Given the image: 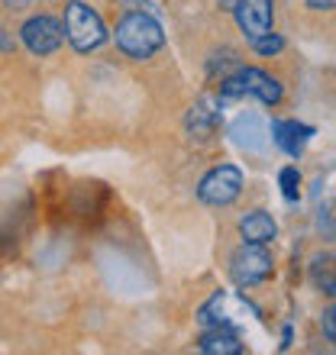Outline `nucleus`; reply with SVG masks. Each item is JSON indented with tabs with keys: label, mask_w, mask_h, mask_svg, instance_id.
Instances as JSON below:
<instances>
[{
	"label": "nucleus",
	"mask_w": 336,
	"mask_h": 355,
	"mask_svg": "<svg viewBox=\"0 0 336 355\" xmlns=\"http://www.w3.org/2000/svg\"><path fill=\"white\" fill-rule=\"evenodd\" d=\"M117 49H120L126 58H152L165 42V33H162L159 19L149 17V13H126V17L117 23Z\"/></svg>",
	"instance_id": "f257e3e1"
},
{
	"label": "nucleus",
	"mask_w": 336,
	"mask_h": 355,
	"mask_svg": "<svg viewBox=\"0 0 336 355\" xmlns=\"http://www.w3.org/2000/svg\"><path fill=\"white\" fill-rule=\"evenodd\" d=\"M65 39L75 46V52H94L97 46H103V39H107V26H103L101 13L81 0H72L65 7Z\"/></svg>",
	"instance_id": "f03ea898"
},
{
	"label": "nucleus",
	"mask_w": 336,
	"mask_h": 355,
	"mask_svg": "<svg viewBox=\"0 0 336 355\" xmlns=\"http://www.w3.org/2000/svg\"><path fill=\"white\" fill-rule=\"evenodd\" d=\"M220 94L224 97H259L262 103L275 107L285 97V87L259 68H236L226 78H220Z\"/></svg>",
	"instance_id": "7ed1b4c3"
},
{
	"label": "nucleus",
	"mask_w": 336,
	"mask_h": 355,
	"mask_svg": "<svg viewBox=\"0 0 336 355\" xmlns=\"http://www.w3.org/2000/svg\"><path fill=\"white\" fill-rule=\"evenodd\" d=\"M243 194V171L236 165H220V168L207 171L197 184V197L210 207H226Z\"/></svg>",
	"instance_id": "20e7f679"
},
{
	"label": "nucleus",
	"mask_w": 336,
	"mask_h": 355,
	"mask_svg": "<svg viewBox=\"0 0 336 355\" xmlns=\"http://www.w3.org/2000/svg\"><path fill=\"white\" fill-rule=\"evenodd\" d=\"M271 268H275L271 255L265 252V245H255V243H243L233 252V259H230V275H233V281L240 288H252V284L265 281L271 275Z\"/></svg>",
	"instance_id": "39448f33"
},
{
	"label": "nucleus",
	"mask_w": 336,
	"mask_h": 355,
	"mask_svg": "<svg viewBox=\"0 0 336 355\" xmlns=\"http://www.w3.org/2000/svg\"><path fill=\"white\" fill-rule=\"evenodd\" d=\"M19 39H23V46L33 52V55H52L62 49L65 42V29L58 23L56 17H49V13H39V17H29L19 29Z\"/></svg>",
	"instance_id": "423d86ee"
},
{
	"label": "nucleus",
	"mask_w": 336,
	"mask_h": 355,
	"mask_svg": "<svg viewBox=\"0 0 336 355\" xmlns=\"http://www.w3.org/2000/svg\"><path fill=\"white\" fill-rule=\"evenodd\" d=\"M236 23L246 33L249 42L262 39L265 33H271V19H275V0H236Z\"/></svg>",
	"instance_id": "0eeeda50"
},
{
	"label": "nucleus",
	"mask_w": 336,
	"mask_h": 355,
	"mask_svg": "<svg viewBox=\"0 0 336 355\" xmlns=\"http://www.w3.org/2000/svg\"><path fill=\"white\" fill-rule=\"evenodd\" d=\"M240 236H243L246 243H255V245H269L275 236H278V226L271 220L265 210H252L240 220Z\"/></svg>",
	"instance_id": "6e6552de"
},
{
	"label": "nucleus",
	"mask_w": 336,
	"mask_h": 355,
	"mask_svg": "<svg viewBox=\"0 0 336 355\" xmlns=\"http://www.w3.org/2000/svg\"><path fill=\"white\" fill-rule=\"evenodd\" d=\"M271 136H275V142L288 152L291 159H298L301 149H304V142L314 136V130H310V126H301V123H294V120H278V123H271Z\"/></svg>",
	"instance_id": "1a4fd4ad"
},
{
	"label": "nucleus",
	"mask_w": 336,
	"mask_h": 355,
	"mask_svg": "<svg viewBox=\"0 0 336 355\" xmlns=\"http://www.w3.org/2000/svg\"><path fill=\"white\" fill-rule=\"evenodd\" d=\"M197 349L204 355H240L243 352V343L236 333H230L226 327H207V333L201 336Z\"/></svg>",
	"instance_id": "9d476101"
},
{
	"label": "nucleus",
	"mask_w": 336,
	"mask_h": 355,
	"mask_svg": "<svg viewBox=\"0 0 336 355\" xmlns=\"http://www.w3.org/2000/svg\"><path fill=\"white\" fill-rule=\"evenodd\" d=\"M230 132H233L236 146H243V149H262V146H265V123H262L259 116H252V113L240 116Z\"/></svg>",
	"instance_id": "9b49d317"
},
{
	"label": "nucleus",
	"mask_w": 336,
	"mask_h": 355,
	"mask_svg": "<svg viewBox=\"0 0 336 355\" xmlns=\"http://www.w3.org/2000/svg\"><path fill=\"white\" fill-rule=\"evenodd\" d=\"M217 123H220V113L210 110V103H207V101H201L194 110L187 113V130L194 132V136H201V139H204V136H210V132L217 130Z\"/></svg>",
	"instance_id": "f8f14e48"
},
{
	"label": "nucleus",
	"mask_w": 336,
	"mask_h": 355,
	"mask_svg": "<svg viewBox=\"0 0 336 355\" xmlns=\"http://www.w3.org/2000/svg\"><path fill=\"white\" fill-rule=\"evenodd\" d=\"M278 181H281V194L288 197V200H298L301 197V171L294 168V165H288V168H281Z\"/></svg>",
	"instance_id": "ddd939ff"
},
{
	"label": "nucleus",
	"mask_w": 336,
	"mask_h": 355,
	"mask_svg": "<svg viewBox=\"0 0 336 355\" xmlns=\"http://www.w3.org/2000/svg\"><path fill=\"white\" fill-rule=\"evenodd\" d=\"M252 49H255L259 55H278L281 49H285V39L275 36V33H265L262 39H255V42H252Z\"/></svg>",
	"instance_id": "4468645a"
},
{
	"label": "nucleus",
	"mask_w": 336,
	"mask_h": 355,
	"mask_svg": "<svg viewBox=\"0 0 336 355\" xmlns=\"http://www.w3.org/2000/svg\"><path fill=\"white\" fill-rule=\"evenodd\" d=\"M333 317H336V313H333V307H330V310H324V317H320V327H324V333H327V339H330V343H333V339H336V323H333Z\"/></svg>",
	"instance_id": "2eb2a0df"
},
{
	"label": "nucleus",
	"mask_w": 336,
	"mask_h": 355,
	"mask_svg": "<svg viewBox=\"0 0 336 355\" xmlns=\"http://www.w3.org/2000/svg\"><path fill=\"white\" fill-rule=\"evenodd\" d=\"M336 0H308V7L310 10H333Z\"/></svg>",
	"instance_id": "dca6fc26"
}]
</instances>
